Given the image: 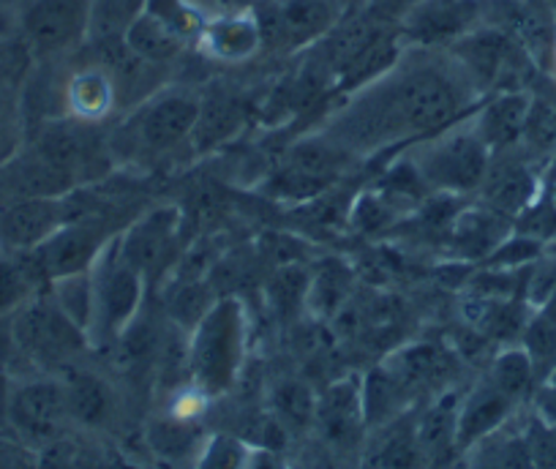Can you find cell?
<instances>
[{
  "instance_id": "cell-5",
  "label": "cell",
  "mask_w": 556,
  "mask_h": 469,
  "mask_svg": "<svg viewBox=\"0 0 556 469\" xmlns=\"http://www.w3.org/2000/svg\"><path fill=\"white\" fill-rule=\"evenodd\" d=\"M7 423L9 434L28 442L36 451L66 434L72 420H68L63 382L41 377L14 385L7 398Z\"/></svg>"
},
{
  "instance_id": "cell-20",
  "label": "cell",
  "mask_w": 556,
  "mask_h": 469,
  "mask_svg": "<svg viewBox=\"0 0 556 469\" xmlns=\"http://www.w3.org/2000/svg\"><path fill=\"white\" fill-rule=\"evenodd\" d=\"M184 39L186 36L175 30L167 20L146 9L123 34V47L134 58H139V61L167 63L184 50Z\"/></svg>"
},
{
  "instance_id": "cell-16",
  "label": "cell",
  "mask_w": 556,
  "mask_h": 469,
  "mask_svg": "<svg viewBox=\"0 0 556 469\" xmlns=\"http://www.w3.org/2000/svg\"><path fill=\"white\" fill-rule=\"evenodd\" d=\"M175 227H178V218L173 211L151 213L139 224H134L117 252L142 276L156 274L159 268L167 265L169 254H173Z\"/></svg>"
},
{
  "instance_id": "cell-43",
  "label": "cell",
  "mask_w": 556,
  "mask_h": 469,
  "mask_svg": "<svg viewBox=\"0 0 556 469\" xmlns=\"http://www.w3.org/2000/svg\"><path fill=\"white\" fill-rule=\"evenodd\" d=\"M7 153H9V148H7V129H3V124H0V164L7 162Z\"/></svg>"
},
{
  "instance_id": "cell-22",
  "label": "cell",
  "mask_w": 556,
  "mask_h": 469,
  "mask_svg": "<svg viewBox=\"0 0 556 469\" xmlns=\"http://www.w3.org/2000/svg\"><path fill=\"white\" fill-rule=\"evenodd\" d=\"M447 369V355L440 352L431 344H417L409 346L406 352H401L399 358L393 360V366L388 371L395 380V385L401 388V393L417 391V388H426L437 380V377L445 375Z\"/></svg>"
},
{
  "instance_id": "cell-23",
  "label": "cell",
  "mask_w": 556,
  "mask_h": 469,
  "mask_svg": "<svg viewBox=\"0 0 556 469\" xmlns=\"http://www.w3.org/2000/svg\"><path fill=\"white\" fill-rule=\"evenodd\" d=\"M458 398L445 396L426 413V418L417 426V442L420 453L440 461L456 451V418H458Z\"/></svg>"
},
{
  "instance_id": "cell-29",
  "label": "cell",
  "mask_w": 556,
  "mask_h": 469,
  "mask_svg": "<svg viewBox=\"0 0 556 469\" xmlns=\"http://www.w3.org/2000/svg\"><path fill=\"white\" fill-rule=\"evenodd\" d=\"M521 142H527L532 151L548 153L556 148V106L548 101H534L527 117V129H523Z\"/></svg>"
},
{
  "instance_id": "cell-36",
  "label": "cell",
  "mask_w": 556,
  "mask_h": 469,
  "mask_svg": "<svg viewBox=\"0 0 556 469\" xmlns=\"http://www.w3.org/2000/svg\"><path fill=\"white\" fill-rule=\"evenodd\" d=\"M306 295L308 279L303 274H298V270H281V274L273 279L270 297L273 303H276V308H281V312H295Z\"/></svg>"
},
{
  "instance_id": "cell-9",
  "label": "cell",
  "mask_w": 556,
  "mask_h": 469,
  "mask_svg": "<svg viewBox=\"0 0 556 469\" xmlns=\"http://www.w3.org/2000/svg\"><path fill=\"white\" fill-rule=\"evenodd\" d=\"M104 254V238L93 224H63L45 246L34 252L47 284L68 276L88 274Z\"/></svg>"
},
{
  "instance_id": "cell-37",
  "label": "cell",
  "mask_w": 556,
  "mask_h": 469,
  "mask_svg": "<svg viewBox=\"0 0 556 469\" xmlns=\"http://www.w3.org/2000/svg\"><path fill=\"white\" fill-rule=\"evenodd\" d=\"M491 458L500 469H534L532 458V445H529V436H510V440L500 442V445L491 447Z\"/></svg>"
},
{
  "instance_id": "cell-18",
  "label": "cell",
  "mask_w": 556,
  "mask_h": 469,
  "mask_svg": "<svg viewBox=\"0 0 556 469\" xmlns=\"http://www.w3.org/2000/svg\"><path fill=\"white\" fill-rule=\"evenodd\" d=\"M61 382L63 393H66L68 420L85 426V429H101V426L110 423L115 398H112L110 385L99 375L68 366Z\"/></svg>"
},
{
  "instance_id": "cell-10",
  "label": "cell",
  "mask_w": 556,
  "mask_h": 469,
  "mask_svg": "<svg viewBox=\"0 0 556 469\" xmlns=\"http://www.w3.org/2000/svg\"><path fill=\"white\" fill-rule=\"evenodd\" d=\"M478 0H417L404 20V36L415 45H453L478 23Z\"/></svg>"
},
{
  "instance_id": "cell-13",
  "label": "cell",
  "mask_w": 556,
  "mask_h": 469,
  "mask_svg": "<svg viewBox=\"0 0 556 469\" xmlns=\"http://www.w3.org/2000/svg\"><path fill=\"white\" fill-rule=\"evenodd\" d=\"M319 431L336 447H352L366 429V409H363V385L357 380L336 382L317 402Z\"/></svg>"
},
{
  "instance_id": "cell-40",
  "label": "cell",
  "mask_w": 556,
  "mask_h": 469,
  "mask_svg": "<svg viewBox=\"0 0 556 469\" xmlns=\"http://www.w3.org/2000/svg\"><path fill=\"white\" fill-rule=\"evenodd\" d=\"M249 469H278V467H276V458H273L270 453L254 451V456H251V467H249Z\"/></svg>"
},
{
  "instance_id": "cell-15",
  "label": "cell",
  "mask_w": 556,
  "mask_h": 469,
  "mask_svg": "<svg viewBox=\"0 0 556 469\" xmlns=\"http://www.w3.org/2000/svg\"><path fill=\"white\" fill-rule=\"evenodd\" d=\"M513 402L510 396L500 391L491 382L475 388L462 404H458V418H456V451H469V447L480 445L489 440L507 418H510Z\"/></svg>"
},
{
  "instance_id": "cell-3",
  "label": "cell",
  "mask_w": 556,
  "mask_h": 469,
  "mask_svg": "<svg viewBox=\"0 0 556 469\" xmlns=\"http://www.w3.org/2000/svg\"><path fill=\"white\" fill-rule=\"evenodd\" d=\"M491 156L494 153L480 140L478 131L472 126H462L426 145L424 153L415 159V173L431 189L467 194L483 186Z\"/></svg>"
},
{
  "instance_id": "cell-7",
  "label": "cell",
  "mask_w": 556,
  "mask_h": 469,
  "mask_svg": "<svg viewBox=\"0 0 556 469\" xmlns=\"http://www.w3.org/2000/svg\"><path fill=\"white\" fill-rule=\"evenodd\" d=\"M63 197H14L0 200V252L28 254L45 246L66 224Z\"/></svg>"
},
{
  "instance_id": "cell-25",
  "label": "cell",
  "mask_w": 556,
  "mask_h": 469,
  "mask_svg": "<svg viewBox=\"0 0 556 469\" xmlns=\"http://www.w3.org/2000/svg\"><path fill=\"white\" fill-rule=\"evenodd\" d=\"M68 104H72L74 115L83 121H93L101 117L112 104V83L101 68H88L79 72L68 85Z\"/></svg>"
},
{
  "instance_id": "cell-14",
  "label": "cell",
  "mask_w": 556,
  "mask_h": 469,
  "mask_svg": "<svg viewBox=\"0 0 556 469\" xmlns=\"http://www.w3.org/2000/svg\"><path fill=\"white\" fill-rule=\"evenodd\" d=\"M480 191H483V200L489 202L491 211L516 218L523 207L538 200V178L527 162L502 159V153H494Z\"/></svg>"
},
{
  "instance_id": "cell-28",
  "label": "cell",
  "mask_w": 556,
  "mask_h": 469,
  "mask_svg": "<svg viewBox=\"0 0 556 469\" xmlns=\"http://www.w3.org/2000/svg\"><path fill=\"white\" fill-rule=\"evenodd\" d=\"M254 451L232 436H216L202 447L197 469H249Z\"/></svg>"
},
{
  "instance_id": "cell-11",
  "label": "cell",
  "mask_w": 556,
  "mask_h": 469,
  "mask_svg": "<svg viewBox=\"0 0 556 469\" xmlns=\"http://www.w3.org/2000/svg\"><path fill=\"white\" fill-rule=\"evenodd\" d=\"M202 101L191 93H167L146 106L139 121V140L148 151H169L194 135Z\"/></svg>"
},
{
  "instance_id": "cell-34",
  "label": "cell",
  "mask_w": 556,
  "mask_h": 469,
  "mask_svg": "<svg viewBox=\"0 0 556 469\" xmlns=\"http://www.w3.org/2000/svg\"><path fill=\"white\" fill-rule=\"evenodd\" d=\"M420 458V442H417V431H393L390 440L384 442L379 451V467L382 469H412Z\"/></svg>"
},
{
  "instance_id": "cell-30",
  "label": "cell",
  "mask_w": 556,
  "mask_h": 469,
  "mask_svg": "<svg viewBox=\"0 0 556 469\" xmlns=\"http://www.w3.org/2000/svg\"><path fill=\"white\" fill-rule=\"evenodd\" d=\"M232 129H238V110H235V104H229V101H216L213 110H205V104H202L200 121H197L194 135L191 137L213 145V142L227 140V137L232 135Z\"/></svg>"
},
{
  "instance_id": "cell-19",
  "label": "cell",
  "mask_w": 556,
  "mask_h": 469,
  "mask_svg": "<svg viewBox=\"0 0 556 469\" xmlns=\"http://www.w3.org/2000/svg\"><path fill=\"white\" fill-rule=\"evenodd\" d=\"M207 52L218 61L240 63L256 55L262 47V30L256 23V14H227L218 17L202 30Z\"/></svg>"
},
{
  "instance_id": "cell-31",
  "label": "cell",
  "mask_w": 556,
  "mask_h": 469,
  "mask_svg": "<svg viewBox=\"0 0 556 469\" xmlns=\"http://www.w3.org/2000/svg\"><path fill=\"white\" fill-rule=\"evenodd\" d=\"M516 227L518 234H527V238L538 243L556 241V202L534 200L532 205L518 213Z\"/></svg>"
},
{
  "instance_id": "cell-33",
  "label": "cell",
  "mask_w": 556,
  "mask_h": 469,
  "mask_svg": "<svg viewBox=\"0 0 556 469\" xmlns=\"http://www.w3.org/2000/svg\"><path fill=\"white\" fill-rule=\"evenodd\" d=\"M39 469H93L77 442L66 434L39 447Z\"/></svg>"
},
{
  "instance_id": "cell-2",
  "label": "cell",
  "mask_w": 556,
  "mask_h": 469,
  "mask_svg": "<svg viewBox=\"0 0 556 469\" xmlns=\"http://www.w3.org/2000/svg\"><path fill=\"white\" fill-rule=\"evenodd\" d=\"M12 341L25 358L41 369H63L83 355L88 333L52 301L36 295L12 314Z\"/></svg>"
},
{
  "instance_id": "cell-38",
  "label": "cell",
  "mask_w": 556,
  "mask_h": 469,
  "mask_svg": "<svg viewBox=\"0 0 556 469\" xmlns=\"http://www.w3.org/2000/svg\"><path fill=\"white\" fill-rule=\"evenodd\" d=\"M0 469H39V451L14 434H0Z\"/></svg>"
},
{
  "instance_id": "cell-4",
  "label": "cell",
  "mask_w": 556,
  "mask_h": 469,
  "mask_svg": "<svg viewBox=\"0 0 556 469\" xmlns=\"http://www.w3.org/2000/svg\"><path fill=\"white\" fill-rule=\"evenodd\" d=\"M341 14L344 0H262L256 23L262 45L292 52L325 39L339 25Z\"/></svg>"
},
{
  "instance_id": "cell-21",
  "label": "cell",
  "mask_w": 556,
  "mask_h": 469,
  "mask_svg": "<svg viewBox=\"0 0 556 469\" xmlns=\"http://www.w3.org/2000/svg\"><path fill=\"white\" fill-rule=\"evenodd\" d=\"M47 284L34 252L28 254H7L0 252V317H12L17 308H23L30 297L41 295Z\"/></svg>"
},
{
  "instance_id": "cell-35",
  "label": "cell",
  "mask_w": 556,
  "mask_h": 469,
  "mask_svg": "<svg viewBox=\"0 0 556 469\" xmlns=\"http://www.w3.org/2000/svg\"><path fill=\"white\" fill-rule=\"evenodd\" d=\"M540 252H543V243L532 241V238H527V234H516L513 241H502L500 246L494 249V254L489 257V265L516 270V268H523V265H529L532 259H538Z\"/></svg>"
},
{
  "instance_id": "cell-32",
  "label": "cell",
  "mask_w": 556,
  "mask_h": 469,
  "mask_svg": "<svg viewBox=\"0 0 556 469\" xmlns=\"http://www.w3.org/2000/svg\"><path fill=\"white\" fill-rule=\"evenodd\" d=\"M194 440H197V434H194V429H191V423L189 420H180V418L164 420V423L153 426V431H151L153 447L169 458H180V456H186V453H191Z\"/></svg>"
},
{
  "instance_id": "cell-27",
  "label": "cell",
  "mask_w": 556,
  "mask_h": 469,
  "mask_svg": "<svg viewBox=\"0 0 556 469\" xmlns=\"http://www.w3.org/2000/svg\"><path fill=\"white\" fill-rule=\"evenodd\" d=\"M273 409H276V420L281 426L303 429L317 418V398L308 391L306 382L287 380L273 393Z\"/></svg>"
},
{
  "instance_id": "cell-26",
  "label": "cell",
  "mask_w": 556,
  "mask_h": 469,
  "mask_svg": "<svg viewBox=\"0 0 556 469\" xmlns=\"http://www.w3.org/2000/svg\"><path fill=\"white\" fill-rule=\"evenodd\" d=\"M532 380H534V364L523 346H513V350L500 352V355L494 358L489 382L500 388L505 396H510L513 402H518V398L532 388Z\"/></svg>"
},
{
  "instance_id": "cell-41",
  "label": "cell",
  "mask_w": 556,
  "mask_h": 469,
  "mask_svg": "<svg viewBox=\"0 0 556 469\" xmlns=\"http://www.w3.org/2000/svg\"><path fill=\"white\" fill-rule=\"evenodd\" d=\"M312 469H350L346 464H341L339 458H319Z\"/></svg>"
},
{
  "instance_id": "cell-24",
  "label": "cell",
  "mask_w": 556,
  "mask_h": 469,
  "mask_svg": "<svg viewBox=\"0 0 556 469\" xmlns=\"http://www.w3.org/2000/svg\"><path fill=\"white\" fill-rule=\"evenodd\" d=\"M148 9V0H88V36L96 41H123L128 25Z\"/></svg>"
},
{
  "instance_id": "cell-8",
  "label": "cell",
  "mask_w": 556,
  "mask_h": 469,
  "mask_svg": "<svg viewBox=\"0 0 556 469\" xmlns=\"http://www.w3.org/2000/svg\"><path fill=\"white\" fill-rule=\"evenodd\" d=\"M23 34L41 55L61 52L88 36V0H30Z\"/></svg>"
},
{
  "instance_id": "cell-6",
  "label": "cell",
  "mask_w": 556,
  "mask_h": 469,
  "mask_svg": "<svg viewBox=\"0 0 556 469\" xmlns=\"http://www.w3.org/2000/svg\"><path fill=\"white\" fill-rule=\"evenodd\" d=\"M101 274L93 276V292H96V314L93 325L101 328V333L123 335L128 325L134 322L142 303V292H146V276L139 274L134 265H128L115 249V254L99 259Z\"/></svg>"
},
{
  "instance_id": "cell-42",
  "label": "cell",
  "mask_w": 556,
  "mask_h": 469,
  "mask_svg": "<svg viewBox=\"0 0 556 469\" xmlns=\"http://www.w3.org/2000/svg\"><path fill=\"white\" fill-rule=\"evenodd\" d=\"M469 469H500V467H496V464H494V458H491V453H485V456L480 458L478 464H472V467H469Z\"/></svg>"
},
{
  "instance_id": "cell-1",
  "label": "cell",
  "mask_w": 556,
  "mask_h": 469,
  "mask_svg": "<svg viewBox=\"0 0 556 469\" xmlns=\"http://www.w3.org/2000/svg\"><path fill=\"white\" fill-rule=\"evenodd\" d=\"M245 355V314L240 301L222 297L191 328L189 369L205 393H224Z\"/></svg>"
},
{
  "instance_id": "cell-17",
  "label": "cell",
  "mask_w": 556,
  "mask_h": 469,
  "mask_svg": "<svg viewBox=\"0 0 556 469\" xmlns=\"http://www.w3.org/2000/svg\"><path fill=\"white\" fill-rule=\"evenodd\" d=\"M529 110H532V96L521 93V90H507V93L494 96L478 112L472 129L478 131L491 153L513 151L527 129Z\"/></svg>"
},
{
  "instance_id": "cell-39",
  "label": "cell",
  "mask_w": 556,
  "mask_h": 469,
  "mask_svg": "<svg viewBox=\"0 0 556 469\" xmlns=\"http://www.w3.org/2000/svg\"><path fill=\"white\" fill-rule=\"evenodd\" d=\"M534 469H556V423H534L527 431Z\"/></svg>"
},
{
  "instance_id": "cell-12",
  "label": "cell",
  "mask_w": 556,
  "mask_h": 469,
  "mask_svg": "<svg viewBox=\"0 0 556 469\" xmlns=\"http://www.w3.org/2000/svg\"><path fill=\"white\" fill-rule=\"evenodd\" d=\"M453 55L458 58V66L472 83L496 85L513 66L516 41L500 28L469 30L467 36L453 41Z\"/></svg>"
}]
</instances>
